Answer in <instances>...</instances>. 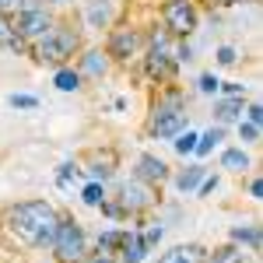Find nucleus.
Wrapping results in <instances>:
<instances>
[{
    "label": "nucleus",
    "mask_w": 263,
    "mask_h": 263,
    "mask_svg": "<svg viewBox=\"0 0 263 263\" xmlns=\"http://www.w3.org/2000/svg\"><path fill=\"white\" fill-rule=\"evenodd\" d=\"M74 179H78V168H74V165H60V176H57L60 190H70V186H74Z\"/></svg>",
    "instance_id": "24"
},
{
    "label": "nucleus",
    "mask_w": 263,
    "mask_h": 263,
    "mask_svg": "<svg viewBox=\"0 0 263 263\" xmlns=\"http://www.w3.org/2000/svg\"><path fill=\"white\" fill-rule=\"evenodd\" d=\"M158 263H203V249L200 246H176Z\"/></svg>",
    "instance_id": "12"
},
{
    "label": "nucleus",
    "mask_w": 263,
    "mask_h": 263,
    "mask_svg": "<svg viewBox=\"0 0 263 263\" xmlns=\"http://www.w3.org/2000/svg\"><path fill=\"white\" fill-rule=\"evenodd\" d=\"M141 239H144V246H155L158 239H162V228H158V224H155V228H147V232H144Z\"/></svg>",
    "instance_id": "30"
},
{
    "label": "nucleus",
    "mask_w": 263,
    "mask_h": 263,
    "mask_svg": "<svg viewBox=\"0 0 263 263\" xmlns=\"http://www.w3.org/2000/svg\"><path fill=\"white\" fill-rule=\"evenodd\" d=\"M165 28L172 35H190L197 28V11L190 0H168L165 4Z\"/></svg>",
    "instance_id": "5"
},
{
    "label": "nucleus",
    "mask_w": 263,
    "mask_h": 263,
    "mask_svg": "<svg viewBox=\"0 0 263 263\" xmlns=\"http://www.w3.org/2000/svg\"><path fill=\"white\" fill-rule=\"evenodd\" d=\"M239 137H242L246 144H256L260 141V126H256V123H239Z\"/></svg>",
    "instance_id": "25"
},
{
    "label": "nucleus",
    "mask_w": 263,
    "mask_h": 263,
    "mask_svg": "<svg viewBox=\"0 0 263 263\" xmlns=\"http://www.w3.org/2000/svg\"><path fill=\"white\" fill-rule=\"evenodd\" d=\"M109 14H112L109 0H91V7H88V21H91L95 28H102V25L109 21Z\"/></svg>",
    "instance_id": "14"
},
{
    "label": "nucleus",
    "mask_w": 263,
    "mask_h": 263,
    "mask_svg": "<svg viewBox=\"0 0 263 263\" xmlns=\"http://www.w3.org/2000/svg\"><path fill=\"white\" fill-rule=\"evenodd\" d=\"M218 4H242V0H218Z\"/></svg>",
    "instance_id": "35"
},
{
    "label": "nucleus",
    "mask_w": 263,
    "mask_h": 263,
    "mask_svg": "<svg viewBox=\"0 0 263 263\" xmlns=\"http://www.w3.org/2000/svg\"><path fill=\"white\" fill-rule=\"evenodd\" d=\"M11 235L25 246H53V235H57V211L42 200H28V203H18L11 211Z\"/></svg>",
    "instance_id": "1"
},
{
    "label": "nucleus",
    "mask_w": 263,
    "mask_h": 263,
    "mask_svg": "<svg viewBox=\"0 0 263 263\" xmlns=\"http://www.w3.org/2000/svg\"><path fill=\"white\" fill-rule=\"evenodd\" d=\"M193 147H197V134H190V130H186V134H179V141H176V151H179V155H190Z\"/></svg>",
    "instance_id": "26"
},
{
    "label": "nucleus",
    "mask_w": 263,
    "mask_h": 263,
    "mask_svg": "<svg viewBox=\"0 0 263 263\" xmlns=\"http://www.w3.org/2000/svg\"><path fill=\"white\" fill-rule=\"evenodd\" d=\"M260 120H263V109H260V105H249V123L260 126Z\"/></svg>",
    "instance_id": "32"
},
{
    "label": "nucleus",
    "mask_w": 263,
    "mask_h": 263,
    "mask_svg": "<svg viewBox=\"0 0 263 263\" xmlns=\"http://www.w3.org/2000/svg\"><path fill=\"white\" fill-rule=\"evenodd\" d=\"M218 63L232 67V63H235V49H232V46H221V49H218Z\"/></svg>",
    "instance_id": "29"
},
{
    "label": "nucleus",
    "mask_w": 263,
    "mask_h": 263,
    "mask_svg": "<svg viewBox=\"0 0 263 263\" xmlns=\"http://www.w3.org/2000/svg\"><path fill=\"white\" fill-rule=\"evenodd\" d=\"M242 112V99H228V102H218V120L228 123V120H235Z\"/></svg>",
    "instance_id": "20"
},
{
    "label": "nucleus",
    "mask_w": 263,
    "mask_h": 263,
    "mask_svg": "<svg viewBox=\"0 0 263 263\" xmlns=\"http://www.w3.org/2000/svg\"><path fill=\"white\" fill-rule=\"evenodd\" d=\"M11 105H14V109H35V105H39V99H32V95H11Z\"/></svg>",
    "instance_id": "27"
},
{
    "label": "nucleus",
    "mask_w": 263,
    "mask_h": 263,
    "mask_svg": "<svg viewBox=\"0 0 263 263\" xmlns=\"http://www.w3.org/2000/svg\"><path fill=\"white\" fill-rule=\"evenodd\" d=\"M14 28H18L21 39H35L39 42L42 35H49V28H53V18L42 11V7H25L14 21Z\"/></svg>",
    "instance_id": "7"
},
{
    "label": "nucleus",
    "mask_w": 263,
    "mask_h": 263,
    "mask_svg": "<svg viewBox=\"0 0 263 263\" xmlns=\"http://www.w3.org/2000/svg\"><path fill=\"white\" fill-rule=\"evenodd\" d=\"M232 239L235 242H246L249 249H260V232L253 224H242V228H232Z\"/></svg>",
    "instance_id": "17"
},
{
    "label": "nucleus",
    "mask_w": 263,
    "mask_h": 263,
    "mask_svg": "<svg viewBox=\"0 0 263 263\" xmlns=\"http://www.w3.org/2000/svg\"><path fill=\"white\" fill-rule=\"evenodd\" d=\"M74 49H78V35H74V28H49V35H42L39 46H35V57L42 63H60L67 57H74Z\"/></svg>",
    "instance_id": "2"
},
{
    "label": "nucleus",
    "mask_w": 263,
    "mask_h": 263,
    "mask_svg": "<svg viewBox=\"0 0 263 263\" xmlns=\"http://www.w3.org/2000/svg\"><path fill=\"white\" fill-rule=\"evenodd\" d=\"M137 176L147 182H162V179H168V165L162 158H155V155H144L141 162H137Z\"/></svg>",
    "instance_id": "9"
},
{
    "label": "nucleus",
    "mask_w": 263,
    "mask_h": 263,
    "mask_svg": "<svg viewBox=\"0 0 263 263\" xmlns=\"http://www.w3.org/2000/svg\"><path fill=\"white\" fill-rule=\"evenodd\" d=\"M0 46H7V49H14V53H21V49H25V39L18 35V28H14V21H7L4 14H0Z\"/></svg>",
    "instance_id": "13"
},
{
    "label": "nucleus",
    "mask_w": 263,
    "mask_h": 263,
    "mask_svg": "<svg viewBox=\"0 0 263 263\" xmlns=\"http://www.w3.org/2000/svg\"><path fill=\"white\" fill-rule=\"evenodd\" d=\"M176 57H172V49H168V42L165 35H155L151 42V53H147V74L151 78H158V81H168L172 74H176Z\"/></svg>",
    "instance_id": "6"
},
{
    "label": "nucleus",
    "mask_w": 263,
    "mask_h": 263,
    "mask_svg": "<svg viewBox=\"0 0 263 263\" xmlns=\"http://www.w3.org/2000/svg\"><path fill=\"white\" fill-rule=\"evenodd\" d=\"M218 88H221V81H218L214 74H203V78H200V91H203V95H214Z\"/></svg>",
    "instance_id": "28"
},
{
    "label": "nucleus",
    "mask_w": 263,
    "mask_h": 263,
    "mask_svg": "<svg viewBox=\"0 0 263 263\" xmlns=\"http://www.w3.org/2000/svg\"><path fill=\"white\" fill-rule=\"evenodd\" d=\"M235 256H239L235 249H221V256H214V263H232Z\"/></svg>",
    "instance_id": "31"
},
{
    "label": "nucleus",
    "mask_w": 263,
    "mask_h": 263,
    "mask_svg": "<svg viewBox=\"0 0 263 263\" xmlns=\"http://www.w3.org/2000/svg\"><path fill=\"white\" fill-rule=\"evenodd\" d=\"M186 123V112H182L179 95H168L155 105V116H151V134L155 137H176Z\"/></svg>",
    "instance_id": "3"
},
{
    "label": "nucleus",
    "mask_w": 263,
    "mask_h": 263,
    "mask_svg": "<svg viewBox=\"0 0 263 263\" xmlns=\"http://www.w3.org/2000/svg\"><path fill=\"white\" fill-rule=\"evenodd\" d=\"M151 190L144 186V179H134V182H126L120 190V211H144V207H151Z\"/></svg>",
    "instance_id": "8"
},
{
    "label": "nucleus",
    "mask_w": 263,
    "mask_h": 263,
    "mask_svg": "<svg viewBox=\"0 0 263 263\" xmlns=\"http://www.w3.org/2000/svg\"><path fill=\"white\" fill-rule=\"evenodd\" d=\"M134 49H137V32H130V28L116 32L112 42H109V57H116V60H126Z\"/></svg>",
    "instance_id": "10"
},
{
    "label": "nucleus",
    "mask_w": 263,
    "mask_h": 263,
    "mask_svg": "<svg viewBox=\"0 0 263 263\" xmlns=\"http://www.w3.org/2000/svg\"><path fill=\"white\" fill-rule=\"evenodd\" d=\"M57 88H60V91H78V88H81V78H78L74 70H60V74H57Z\"/></svg>",
    "instance_id": "21"
},
{
    "label": "nucleus",
    "mask_w": 263,
    "mask_h": 263,
    "mask_svg": "<svg viewBox=\"0 0 263 263\" xmlns=\"http://www.w3.org/2000/svg\"><path fill=\"white\" fill-rule=\"evenodd\" d=\"M120 242H123V232H102V235H99V249H102V253L120 249Z\"/></svg>",
    "instance_id": "22"
},
{
    "label": "nucleus",
    "mask_w": 263,
    "mask_h": 263,
    "mask_svg": "<svg viewBox=\"0 0 263 263\" xmlns=\"http://www.w3.org/2000/svg\"><path fill=\"white\" fill-rule=\"evenodd\" d=\"M53 249H57L60 263H81L84 260V232H81V224H74V221H60L57 224Z\"/></svg>",
    "instance_id": "4"
},
{
    "label": "nucleus",
    "mask_w": 263,
    "mask_h": 263,
    "mask_svg": "<svg viewBox=\"0 0 263 263\" xmlns=\"http://www.w3.org/2000/svg\"><path fill=\"white\" fill-rule=\"evenodd\" d=\"M218 141H221V126H211L203 137H197V147H193V151H197V155H211V147Z\"/></svg>",
    "instance_id": "19"
},
{
    "label": "nucleus",
    "mask_w": 263,
    "mask_h": 263,
    "mask_svg": "<svg viewBox=\"0 0 263 263\" xmlns=\"http://www.w3.org/2000/svg\"><path fill=\"white\" fill-rule=\"evenodd\" d=\"M249 193H253V197H256V200H260V197H263V182L256 179V182H253V186H249Z\"/></svg>",
    "instance_id": "33"
},
{
    "label": "nucleus",
    "mask_w": 263,
    "mask_h": 263,
    "mask_svg": "<svg viewBox=\"0 0 263 263\" xmlns=\"http://www.w3.org/2000/svg\"><path fill=\"white\" fill-rule=\"evenodd\" d=\"M14 4H18V0H0V14H4V11H11Z\"/></svg>",
    "instance_id": "34"
},
{
    "label": "nucleus",
    "mask_w": 263,
    "mask_h": 263,
    "mask_svg": "<svg viewBox=\"0 0 263 263\" xmlns=\"http://www.w3.org/2000/svg\"><path fill=\"white\" fill-rule=\"evenodd\" d=\"M221 165H224V168H232V172H242V168H249V158H246L242 147H232V151H224Z\"/></svg>",
    "instance_id": "16"
},
{
    "label": "nucleus",
    "mask_w": 263,
    "mask_h": 263,
    "mask_svg": "<svg viewBox=\"0 0 263 263\" xmlns=\"http://www.w3.org/2000/svg\"><path fill=\"white\" fill-rule=\"evenodd\" d=\"M200 179H203V165H193V168H186L179 179H176V186H179L182 193H190V190H197V186H200Z\"/></svg>",
    "instance_id": "15"
},
{
    "label": "nucleus",
    "mask_w": 263,
    "mask_h": 263,
    "mask_svg": "<svg viewBox=\"0 0 263 263\" xmlns=\"http://www.w3.org/2000/svg\"><path fill=\"white\" fill-rule=\"evenodd\" d=\"M84 74H91V78H102V74H105V57H102L99 49H91V53H88V57H84Z\"/></svg>",
    "instance_id": "18"
},
{
    "label": "nucleus",
    "mask_w": 263,
    "mask_h": 263,
    "mask_svg": "<svg viewBox=\"0 0 263 263\" xmlns=\"http://www.w3.org/2000/svg\"><path fill=\"white\" fill-rule=\"evenodd\" d=\"M84 203H91V207H99V203H105V193H102V186H99V182L84 186Z\"/></svg>",
    "instance_id": "23"
},
{
    "label": "nucleus",
    "mask_w": 263,
    "mask_h": 263,
    "mask_svg": "<svg viewBox=\"0 0 263 263\" xmlns=\"http://www.w3.org/2000/svg\"><path fill=\"white\" fill-rule=\"evenodd\" d=\"M120 249H123V263H141L144 253H147V246H144V239L137 232H123Z\"/></svg>",
    "instance_id": "11"
}]
</instances>
